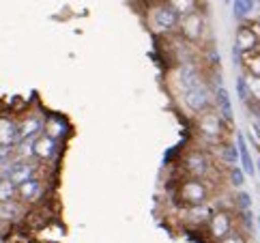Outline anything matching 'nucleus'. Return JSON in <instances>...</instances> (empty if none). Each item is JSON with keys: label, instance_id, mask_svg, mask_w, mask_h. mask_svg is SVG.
<instances>
[{"label": "nucleus", "instance_id": "nucleus-1", "mask_svg": "<svg viewBox=\"0 0 260 243\" xmlns=\"http://www.w3.org/2000/svg\"><path fill=\"white\" fill-rule=\"evenodd\" d=\"M196 132L200 134V138L204 140H217V142H221V138L226 136L228 127H226V120H224V114L215 108H209L200 112V114H196Z\"/></svg>", "mask_w": 260, "mask_h": 243}, {"label": "nucleus", "instance_id": "nucleus-2", "mask_svg": "<svg viewBox=\"0 0 260 243\" xmlns=\"http://www.w3.org/2000/svg\"><path fill=\"white\" fill-rule=\"evenodd\" d=\"M179 198H181V202H185V207H200V204L209 202L211 190L204 179L187 176V179L179 185Z\"/></svg>", "mask_w": 260, "mask_h": 243}, {"label": "nucleus", "instance_id": "nucleus-3", "mask_svg": "<svg viewBox=\"0 0 260 243\" xmlns=\"http://www.w3.org/2000/svg\"><path fill=\"white\" fill-rule=\"evenodd\" d=\"M179 22H181V15L176 13L168 3L155 5L151 11H148V24H151L153 31L159 33V35L172 33L174 28H179Z\"/></svg>", "mask_w": 260, "mask_h": 243}, {"label": "nucleus", "instance_id": "nucleus-4", "mask_svg": "<svg viewBox=\"0 0 260 243\" xmlns=\"http://www.w3.org/2000/svg\"><path fill=\"white\" fill-rule=\"evenodd\" d=\"M204 226H207L209 239L215 243L219 239H224L226 235H230V232L237 228V220H235V216H232V211L215 209V211H211V218H209V222L204 224Z\"/></svg>", "mask_w": 260, "mask_h": 243}, {"label": "nucleus", "instance_id": "nucleus-5", "mask_svg": "<svg viewBox=\"0 0 260 243\" xmlns=\"http://www.w3.org/2000/svg\"><path fill=\"white\" fill-rule=\"evenodd\" d=\"M181 99H183L185 108H187L191 114H200V112L209 110L211 104H213L211 90H209V86H207L204 82L196 84V86H191V88H187V90H183V93H181Z\"/></svg>", "mask_w": 260, "mask_h": 243}, {"label": "nucleus", "instance_id": "nucleus-6", "mask_svg": "<svg viewBox=\"0 0 260 243\" xmlns=\"http://www.w3.org/2000/svg\"><path fill=\"white\" fill-rule=\"evenodd\" d=\"M183 170L187 176L207 181V176L213 172V162L202 151H189L183 157Z\"/></svg>", "mask_w": 260, "mask_h": 243}, {"label": "nucleus", "instance_id": "nucleus-7", "mask_svg": "<svg viewBox=\"0 0 260 243\" xmlns=\"http://www.w3.org/2000/svg\"><path fill=\"white\" fill-rule=\"evenodd\" d=\"M179 31H181V35H183L185 41L196 43V41L202 39L204 31H207V20H204V15H202L200 11H191V13H187V15L181 17Z\"/></svg>", "mask_w": 260, "mask_h": 243}, {"label": "nucleus", "instance_id": "nucleus-8", "mask_svg": "<svg viewBox=\"0 0 260 243\" xmlns=\"http://www.w3.org/2000/svg\"><path fill=\"white\" fill-rule=\"evenodd\" d=\"M17 196L24 204H35L43 198V181L30 176L28 181H24L22 185H17Z\"/></svg>", "mask_w": 260, "mask_h": 243}, {"label": "nucleus", "instance_id": "nucleus-9", "mask_svg": "<svg viewBox=\"0 0 260 243\" xmlns=\"http://www.w3.org/2000/svg\"><path fill=\"white\" fill-rule=\"evenodd\" d=\"M58 151V140L50 138L48 134H39L32 140V155L37 160H52Z\"/></svg>", "mask_w": 260, "mask_h": 243}, {"label": "nucleus", "instance_id": "nucleus-10", "mask_svg": "<svg viewBox=\"0 0 260 243\" xmlns=\"http://www.w3.org/2000/svg\"><path fill=\"white\" fill-rule=\"evenodd\" d=\"M235 45L243 54L256 52L258 50V35H256V31L252 26H239L237 37H235Z\"/></svg>", "mask_w": 260, "mask_h": 243}, {"label": "nucleus", "instance_id": "nucleus-11", "mask_svg": "<svg viewBox=\"0 0 260 243\" xmlns=\"http://www.w3.org/2000/svg\"><path fill=\"white\" fill-rule=\"evenodd\" d=\"M30 176H35V166L26 160H20L9 166V172H7V179H11L15 185H22L24 181H28Z\"/></svg>", "mask_w": 260, "mask_h": 243}, {"label": "nucleus", "instance_id": "nucleus-12", "mask_svg": "<svg viewBox=\"0 0 260 243\" xmlns=\"http://www.w3.org/2000/svg\"><path fill=\"white\" fill-rule=\"evenodd\" d=\"M17 138H20V125H15L13 120L7 116H0V144L11 148Z\"/></svg>", "mask_w": 260, "mask_h": 243}, {"label": "nucleus", "instance_id": "nucleus-13", "mask_svg": "<svg viewBox=\"0 0 260 243\" xmlns=\"http://www.w3.org/2000/svg\"><path fill=\"white\" fill-rule=\"evenodd\" d=\"M45 127V120L41 116H28L20 123V138L24 140H35V136H39Z\"/></svg>", "mask_w": 260, "mask_h": 243}, {"label": "nucleus", "instance_id": "nucleus-14", "mask_svg": "<svg viewBox=\"0 0 260 243\" xmlns=\"http://www.w3.org/2000/svg\"><path fill=\"white\" fill-rule=\"evenodd\" d=\"M64 132H67V123L60 118H50L45 120V127H43V134H48L50 138L54 140H60L64 136Z\"/></svg>", "mask_w": 260, "mask_h": 243}, {"label": "nucleus", "instance_id": "nucleus-15", "mask_svg": "<svg viewBox=\"0 0 260 243\" xmlns=\"http://www.w3.org/2000/svg\"><path fill=\"white\" fill-rule=\"evenodd\" d=\"M254 9H256V0H235L232 13H235L237 20H245L247 15H252Z\"/></svg>", "mask_w": 260, "mask_h": 243}, {"label": "nucleus", "instance_id": "nucleus-16", "mask_svg": "<svg viewBox=\"0 0 260 243\" xmlns=\"http://www.w3.org/2000/svg\"><path fill=\"white\" fill-rule=\"evenodd\" d=\"M166 3H168L181 17L191 13V11H198V0H166Z\"/></svg>", "mask_w": 260, "mask_h": 243}, {"label": "nucleus", "instance_id": "nucleus-17", "mask_svg": "<svg viewBox=\"0 0 260 243\" xmlns=\"http://www.w3.org/2000/svg\"><path fill=\"white\" fill-rule=\"evenodd\" d=\"M15 196H17V185L11 179L3 176V179H0V202L15 200Z\"/></svg>", "mask_w": 260, "mask_h": 243}, {"label": "nucleus", "instance_id": "nucleus-18", "mask_svg": "<svg viewBox=\"0 0 260 243\" xmlns=\"http://www.w3.org/2000/svg\"><path fill=\"white\" fill-rule=\"evenodd\" d=\"M243 65L249 76H258L260 78V52H249L243 56Z\"/></svg>", "mask_w": 260, "mask_h": 243}, {"label": "nucleus", "instance_id": "nucleus-19", "mask_svg": "<svg viewBox=\"0 0 260 243\" xmlns=\"http://www.w3.org/2000/svg\"><path fill=\"white\" fill-rule=\"evenodd\" d=\"M245 84H247V99L256 101V104H260V78L258 76H249V73H245Z\"/></svg>", "mask_w": 260, "mask_h": 243}, {"label": "nucleus", "instance_id": "nucleus-20", "mask_svg": "<svg viewBox=\"0 0 260 243\" xmlns=\"http://www.w3.org/2000/svg\"><path fill=\"white\" fill-rule=\"evenodd\" d=\"M215 243H249L247 241V235L241 228H235L230 232V235H226L224 239H219V241H215Z\"/></svg>", "mask_w": 260, "mask_h": 243}, {"label": "nucleus", "instance_id": "nucleus-21", "mask_svg": "<svg viewBox=\"0 0 260 243\" xmlns=\"http://www.w3.org/2000/svg\"><path fill=\"white\" fill-rule=\"evenodd\" d=\"M9 151H11V148H9V146H5V144H0V162H5V160H7V155H9Z\"/></svg>", "mask_w": 260, "mask_h": 243}, {"label": "nucleus", "instance_id": "nucleus-22", "mask_svg": "<svg viewBox=\"0 0 260 243\" xmlns=\"http://www.w3.org/2000/svg\"><path fill=\"white\" fill-rule=\"evenodd\" d=\"M256 5H260V0H256Z\"/></svg>", "mask_w": 260, "mask_h": 243}]
</instances>
